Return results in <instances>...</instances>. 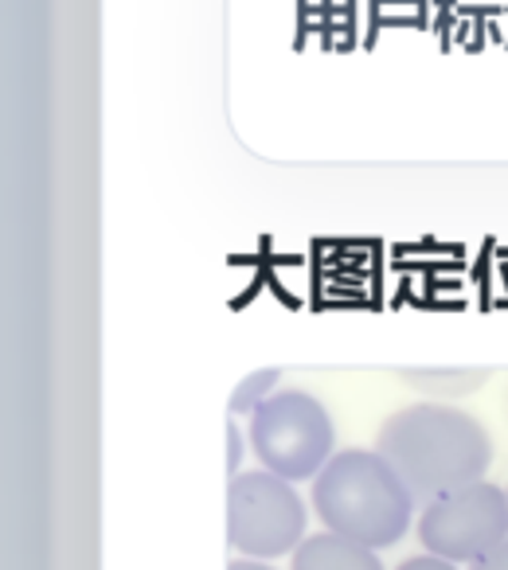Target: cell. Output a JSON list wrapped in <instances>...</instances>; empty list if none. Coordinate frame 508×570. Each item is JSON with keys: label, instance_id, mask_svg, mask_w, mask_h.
I'll use <instances>...</instances> for the list:
<instances>
[{"label": "cell", "instance_id": "1", "mask_svg": "<svg viewBox=\"0 0 508 570\" xmlns=\"http://www.w3.org/2000/svg\"><path fill=\"white\" fill-rule=\"evenodd\" d=\"M375 450L391 461V469L419 500H434L485 481L492 461L489 430L473 414L453 411L446 403H419L395 411L380 426Z\"/></svg>", "mask_w": 508, "mask_h": 570}, {"label": "cell", "instance_id": "2", "mask_svg": "<svg viewBox=\"0 0 508 570\" xmlns=\"http://www.w3.org/2000/svg\"><path fill=\"white\" fill-rule=\"evenodd\" d=\"M414 492L380 450H341L313 476V512L344 539L383 551L411 528Z\"/></svg>", "mask_w": 508, "mask_h": 570}, {"label": "cell", "instance_id": "3", "mask_svg": "<svg viewBox=\"0 0 508 570\" xmlns=\"http://www.w3.org/2000/svg\"><path fill=\"white\" fill-rule=\"evenodd\" d=\"M251 450L263 469L286 481H313L333 461L336 426L333 414L310 391H274L251 414Z\"/></svg>", "mask_w": 508, "mask_h": 570}, {"label": "cell", "instance_id": "4", "mask_svg": "<svg viewBox=\"0 0 508 570\" xmlns=\"http://www.w3.org/2000/svg\"><path fill=\"white\" fill-rule=\"evenodd\" d=\"M305 500L294 481L258 469L227 484V543L246 559H282L305 543Z\"/></svg>", "mask_w": 508, "mask_h": 570}, {"label": "cell", "instance_id": "5", "mask_svg": "<svg viewBox=\"0 0 508 570\" xmlns=\"http://www.w3.org/2000/svg\"><path fill=\"white\" fill-rule=\"evenodd\" d=\"M508 539V492L473 481L446 497L427 500L419 515L422 551L450 562H477Z\"/></svg>", "mask_w": 508, "mask_h": 570}, {"label": "cell", "instance_id": "6", "mask_svg": "<svg viewBox=\"0 0 508 570\" xmlns=\"http://www.w3.org/2000/svg\"><path fill=\"white\" fill-rule=\"evenodd\" d=\"M290 570H383V562L372 547L336 535V531H321V535H305Z\"/></svg>", "mask_w": 508, "mask_h": 570}, {"label": "cell", "instance_id": "7", "mask_svg": "<svg viewBox=\"0 0 508 570\" xmlns=\"http://www.w3.org/2000/svg\"><path fill=\"white\" fill-rule=\"evenodd\" d=\"M279 380H282L279 367H266V372L246 375V380L235 387V395H231V411H235V414H254V411H258V403H266V399L274 395V383H279Z\"/></svg>", "mask_w": 508, "mask_h": 570}, {"label": "cell", "instance_id": "8", "mask_svg": "<svg viewBox=\"0 0 508 570\" xmlns=\"http://www.w3.org/2000/svg\"><path fill=\"white\" fill-rule=\"evenodd\" d=\"M411 387L422 391H473L485 380V372L469 367V372H403Z\"/></svg>", "mask_w": 508, "mask_h": 570}, {"label": "cell", "instance_id": "9", "mask_svg": "<svg viewBox=\"0 0 508 570\" xmlns=\"http://www.w3.org/2000/svg\"><path fill=\"white\" fill-rule=\"evenodd\" d=\"M395 570H458V562H450V559H438V554L422 551V554H414V559H403Z\"/></svg>", "mask_w": 508, "mask_h": 570}, {"label": "cell", "instance_id": "10", "mask_svg": "<svg viewBox=\"0 0 508 570\" xmlns=\"http://www.w3.org/2000/svg\"><path fill=\"white\" fill-rule=\"evenodd\" d=\"M469 570H508V539L492 547L489 554H481L477 562H469Z\"/></svg>", "mask_w": 508, "mask_h": 570}, {"label": "cell", "instance_id": "11", "mask_svg": "<svg viewBox=\"0 0 508 570\" xmlns=\"http://www.w3.org/2000/svg\"><path fill=\"white\" fill-rule=\"evenodd\" d=\"M227 469H231V476H235V465H238V458H243V434L235 430V422H227Z\"/></svg>", "mask_w": 508, "mask_h": 570}, {"label": "cell", "instance_id": "12", "mask_svg": "<svg viewBox=\"0 0 508 570\" xmlns=\"http://www.w3.org/2000/svg\"><path fill=\"white\" fill-rule=\"evenodd\" d=\"M227 570H279V567H271V562H263V559H235Z\"/></svg>", "mask_w": 508, "mask_h": 570}, {"label": "cell", "instance_id": "13", "mask_svg": "<svg viewBox=\"0 0 508 570\" xmlns=\"http://www.w3.org/2000/svg\"><path fill=\"white\" fill-rule=\"evenodd\" d=\"M505 492H508V484H505Z\"/></svg>", "mask_w": 508, "mask_h": 570}]
</instances>
